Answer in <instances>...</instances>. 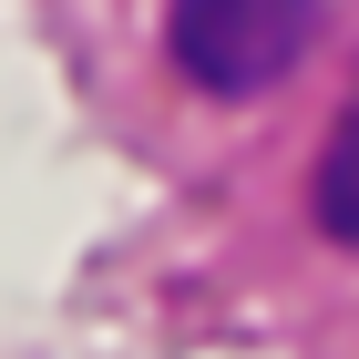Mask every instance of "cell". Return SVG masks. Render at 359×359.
<instances>
[{
    "label": "cell",
    "instance_id": "2",
    "mask_svg": "<svg viewBox=\"0 0 359 359\" xmlns=\"http://www.w3.org/2000/svg\"><path fill=\"white\" fill-rule=\"evenodd\" d=\"M318 226L329 236H359V113L339 123L329 154H318Z\"/></svg>",
    "mask_w": 359,
    "mask_h": 359
},
{
    "label": "cell",
    "instance_id": "1",
    "mask_svg": "<svg viewBox=\"0 0 359 359\" xmlns=\"http://www.w3.org/2000/svg\"><path fill=\"white\" fill-rule=\"evenodd\" d=\"M308 31H318V0H175L165 11V52H175L185 83L247 103V93L298 72Z\"/></svg>",
    "mask_w": 359,
    "mask_h": 359
}]
</instances>
